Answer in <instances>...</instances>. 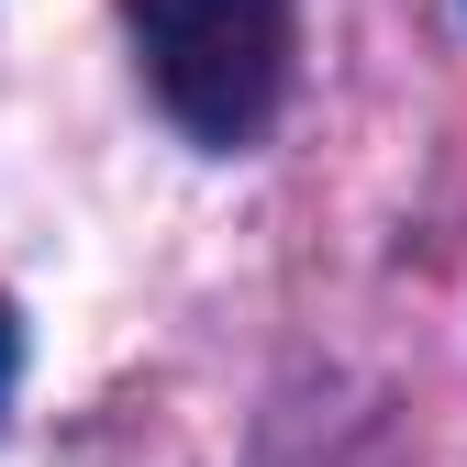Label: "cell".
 Instances as JSON below:
<instances>
[{"label":"cell","instance_id":"obj_1","mask_svg":"<svg viewBox=\"0 0 467 467\" xmlns=\"http://www.w3.org/2000/svg\"><path fill=\"white\" fill-rule=\"evenodd\" d=\"M134 67L190 145L234 156L289 100V0H123Z\"/></svg>","mask_w":467,"mask_h":467},{"label":"cell","instance_id":"obj_2","mask_svg":"<svg viewBox=\"0 0 467 467\" xmlns=\"http://www.w3.org/2000/svg\"><path fill=\"white\" fill-rule=\"evenodd\" d=\"M12 379H23V323H12V301H0V412H12Z\"/></svg>","mask_w":467,"mask_h":467}]
</instances>
